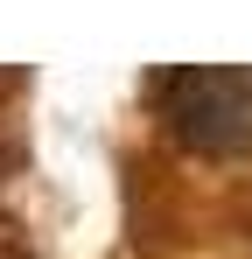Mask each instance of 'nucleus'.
Returning <instances> with one entry per match:
<instances>
[{
  "label": "nucleus",
  "mask_w": 252,
  "mask_h": 259,
  "mask_svg": "<svg viewBox=\"0 0 252 259\" xmlns=\"http://www.w3.org/2000/svg\"><path fill=\"white\" fill-rule=\"evenodd\" d=\"M161 126L196 154H252V63H182L154 77Z\"/></svg>",
  "instance_id": "obj_1"
}]
</instances>
